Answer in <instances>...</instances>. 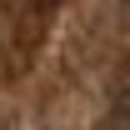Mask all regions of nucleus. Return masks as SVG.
<instances>
[{"label":"nucleus","instance_id":"obj_3","mask_svg":"<svg viewBox=\"0 0 130 130\" xmlns=\"http://www.w3.org/2000/svg\"><path fill=\"white\" fill-rule=\"evenodd\" d=\"M0 130H5V125H0Z\"/></svg>","mask_w":130,"mask_h":130},{"label":"nucleus","instance_id":"obj_1","mask_svg":"<svg viewBox=\"0 0 130 130\" xmlns=\"http://www.w3.org/2000/svg\"><path fill=\"white\" fill-rule=\"evenodd\" d=\"M110 130H130V105H120V110L110 115Z\"/></svg>","mask_w":130,"mask_h":130},{"label":"nucleus","instance_id":"obj_2","mask_svg":"<svg viewBox=\"0 0 130 130\" xmlns=\"http://www.w3.org/2000/svg\"><path fill=\"white\" fill-rule=\"evenodd\" d=\"M30 10H35V15H50V10H55V0H30Z\"/></svg>","mask_w":130,"mask_h":130}]
</instances>
